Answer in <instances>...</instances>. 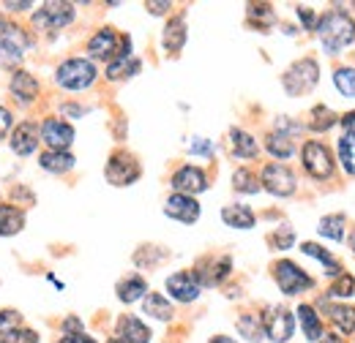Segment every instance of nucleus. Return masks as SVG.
Returning a JSON list of instances; mask_svg holds the SVG:
<instances>
[{
  "label": "nucleus",
  "mask_w": 355,
  "mask_h": 343,
  "mask_svg": "<svg viewBox=\"0 0 355 343\" xmlns=\"http://www.w3.org/2000/svg\"><path fill=\"white\" fill-rule=\"evenodd\" d=\"M317 36L331 55H336L355 41V22L345 11H328L317 19Z\"/></svg>",
  "instance_id": "f257e3e1"
},
{
  "label": "nucleus",
  "mask_w": 355,
  "mask_h": 343,
  "mask_svg": "<svg viewBox=\"0 0 355 343\" xmlns=\"http://www.w3.org/2000/svg\"><path fill=\"white\" fill-rule=\"evenodd\" d=\"M88 55L93 60H118V57H132V39L115 33L112 28H101L90 36Z\"/></svg>",
  "instance_id": "f03ea898"
},
{
  "label": "nucleus",
  "mask_w": 355,
  "mask_h": 343,
  "mask_svg": "<svg viewBox=\"0 0 355 343\" xmlns=\"http://www.w3.org/2000/svg\"><path fill=\"white\" fill-rule=\"evenodd\" d=\"M96 77H98L96 66L85 57H69L55 71V82L66 90H85L96 82Z\"/></svg>",
  "instance_id": "7ed1b4c3"
},
{
  "label": "nucleus",
  "mask_w": 355,
  "mask_h": 343,
  "mask_svg": "<svg viewBox=\"0 0 355 343\" xmlns=\"http://www.w3.org/2000/svg\"><path fill=\"white\" fill-rule=\"evenodd\" d=\"M317 80H320V66L314 57H301L282 74V85L287 95H306L309 90H314Z\"/></svg>",
  "instance_id": "20e7f679"
},
{
  "label": "nucleus",
  "mask_w": 355,
  "mask_h": 343,
  "mask_svg": "<svg viewBox=\"0 0 355 343\" xmlns=\"http://www.w3.org/2000/svg\"><path fill=\"white\" fill-rule=\"evenodd\" d=\"M33 46V39L28 36L25 28L19 25H6V30H0V66L8 68V66H17L25 52Z\"/></svg>",
  "instance_id": "39448f33"
},
{
  "label": "nucleus",
  "mask_w": 355,
  "mask_h": 343,
  "mask_svg": "<svg viewBox=\"0 0 355 343\" xmlns=\"http://www.w3.org/2000/svg\"><path fill=\"white\" fill-rule=\"evenodd\" d=\"M104 174H107V180H110V185L123 188V185H132V183L139 180L142 167H139V161L134 158L132 153H126V150H115V153L110 156L107 167H104Z\"/></svg>",
  "instance_id": "423d86ee"
},
{
  "label": "nucleus",
  "mask_w": 355,
  "mask_h": 343,
  "mask_svg": "<svg viewBox=\"0 0 355 343\" xmlns=\"http://www.w3.org/2000/svg\"><path fill=\"white\" fill-rule=\"evenodd\" d=\"M270 270H273V281L279 284V289L284 295H301V292H306V289L314 286V281L290 259H279Z\"/></svg>",
  "instance_id": "0eeeda50"
},
{
  "label": "nucleus",
  "mask_w": 355,
  "mask_h": 343,
  "mask_svg": "<svg viewBox=\"0 0 355 343\" xmlns=\"http://www.w3.org/2000/svg\"><path fill=\"white\" fill-rule=\"evenodd\" d=\"M74 17H77L74 3H60V0H55V3H44V6L33 14V25H36L39 30H58V28L71 25Z\"/></svg>",
  "instance_id": "6e6552de"
},
{
  "label": "nucleus",
  "mask_w": 355,
  "mask_h": 343,
  "mask_svg": "<svg viewBox=\"0 0 355 343\" xmlns=\"http://www.w3.org/2000/svg\"><path fill=\"white\" fill-rule=\"evenodd\" d=\"M304 169L309 172L314 180H328L334 174V156L322 142L309 139L304 145Z\"/></svg>",
  "instance_id": "1a4fd4ad"
},
{
  "label": "nucleus",
  "mask_w": 355,
  "mask_h": 343,
  "mask_svg": "<svg viewBox=\"0 0 355 343\" xmlns=\"http://www.w3.org/2000/svg\"><path fill=\"white\" fill-rule=\"evenodd\" d=\"M260 183L263 188L270 191L273 196H293L298 183H295V174L290 167L284 164H266L263 167V174H260Z\"/></svg>",
  "instance_id": "9d476101"
},
{
  "label": "nucleus",
  "mask_w": 355,
  "mask_h": 343,
  "mask_svg": "<svg viewBox=\"0 0 355 343\" xmlns=\"http://www.w3.org/2000/svg\"><path fill=\"white\" fill-rule=\"evenodd\" d=\"M263 327H266V335L273 343H287L295 333V319L287 308H268V313L263 316Z\"/></svg>",
  "instance_id": "9b49d317"
},
{
  "label": "nucleus",
  "mask_w": 355,
  "mask_h": 343,
  "mask_svg": "<svg viewBox=\"0 0 355 343\" xmlns=\"http://www.w3.org/2000/svg\"><path fill=\"white\" fill-rule=\"evenodd\" d=\"M167 292H170V297L178 302H194L200 297L202 286H200L194 270H180V272H173V275L167 278Z\"/></svg>",
  "instance_id": "f8f14e48"
},
{
  "label": "nucleus",
  "mask_w": 355,
  "mask_h": 343,
  "mask_svg": "<svg viewBox=\"0 0 355 343\" xmlns=\"http://www.w3.org/2000/svg\"><path fill=\"white\" fill-rule=\"evenodd\" d=\"M39 136L49 150H69V145L74 142V129L60 118H46L39 129Z\"/></svg>",
  "instance_id": "ddd939ff"
},
{
  "label": "nucleus",
  "mask_w": 355,
  "mask_h": 343,
  "mask_svg": "<svg viewBox=\"0 0 355 343\" xmlns=\"http://www.w3.org/2000/svg\"><path fill=\"white\" fill-rule=\"evenodd\" d=\"M230 270H232V259L230 257H205L197 264L194 275H197L200 286H219L230 275Z\"/></svg>",
  "instance_id": "4468645a"
},
{
  "label": "nucleus",
  "mask_w": 355,
  "mask_h": 343,
  "mask_svg": "<svg viewBox=\"0 0 355 343\" xmlns=\"http://www.w3.org/2000/svg\"><path fill=\"white\" fill-rule=\"evenodd\" d=\"M173 188L175 194H186V196H194V194H202L208 188V174L200 169V167H180V169L173 174Z\"/></svg>",
  "instance_id": "2eb2a0df"
},
{
  "label": "nucleus",
  "mask_w": 355,
  "mask_h": 343,
  "mask_svg": "<svg viewBox=\"0 0 355 343\" xmlns=\"http://www.w3.org/2000/svg\"><path fill=\"white\" fill-rule=\"evenodd\" d=\"M39 142H42L39 129H36V123H31V120L19 123L17 129L11 131V136H8V145H11V150H14L17 156H33V153L39 150Z\"/></svg>",
  "instance_id": "dca6fc26"
},
{
  "label": "nucleus",
  "mask_w": 355,
  "mask_h": 343,
  "mask_svg": "<svg viewBox=\"0 0 355 343\" xmlns=\"http://www.w3.org/2000/svg\"><path fill=\"white\" fill-rule=\"evenodd\" d=\"M164 213L170 215L173 221L180 223H194L200 218V205L194 196H186V194H173L167 202H164Z\"/></svg>",
  "instance_id": "f3484780"
},
{
  "label": "nucleus",
  "mask_w": 355,
  "mask_h": 343,
  "mask_svg": "<svg viewBox=\"0 0 355 343\" xmlns=\"http://www.w3.org/2000/svg\"><path fill=\"white\" fill-rule=\"evenodd\" d=\"M115 333H118L121 341H126V343H150V330H148L137 316H132V313H126V316L118 319Z\"/></svg>",
  "instance_id": "a211bd4d"
},
{
  "label": "nucleus",
  "mask_w": 355,
  "mask_h": 343,
  "mask_svg": "<svg viewBox=\"0 0 355 343\" xmlns=\"http://www.w3.org/2000/svg\"><path fill=\"white\" fill-rule=\"evenodd\" d=\"M39 80L28 71H17L11 77V95L19 101V104H28V101H36L39 98Z\"/></svg>",
  "instance_id": "6ab92c4d"
},
{
  "label": "nucleus",
  "mask_w": 355,
  "mask_h": 343,
  "mask_svg": "<svg viewBox=\"0 0 355 343\" xmlns=\"http://www.w3.org/2000/svg\"><path fill=\"white\" fill-rule=\"evenodd\" d=\"M115 292H118V300L129 305V302L142 300V297L148 295V281H145L142 275H126V278L118 281Z\"/></svg>",
  "instance_id": "aec40b11"
},
{
  "label": "nucleus",
  "mask_w": 355,
  "mask_h": 343,
  "mask_svg": "<svg viewBox=\"0 0 355 343\" xmlns=\"http://www.w3.org/2000/svg\"><path fill=\"white\" fill-rule=\"evenodd\" d=\"M230 147L238 158H257L260 156V145L252 133H246L243 129H230Z\"/></svg>",
  "instance_id": "412c9836"
},
{
  "label": "nucleus",
  "mask_w": 355,
  "mask_h": 343,
  "mask_svg": "<svg viewBox=\"0 0 355 343\" xmlns=\"http://www.w3.org/2000/svg\"><path fill=\"white\" fill-rule=\"evenodd\" d=\"M39 164H42V169L44 172L63 174V172L74 169L77 158H74L69 150H44V153H42V158H39Z\"/></svg>",
  "instance_id": "4be33fe9"
},
{
  "label": "nucleus",
  "mask_w": 355,
  "mask_h": 343,
  "mask_svg": "<svg viewBox=\"0 0 355 343\" xmlns=\"http://www.w3.org/2000/svg\"><path fill=\"white\" fill-rule=\"evenodd\" d=\"M162 44H164V49H167L170 55H178V52L183 49V44H186V19H183V17H173V19L167 22Z\"/></svg>",
  "instance_id": "5701e85b"
},
{
  "label": "nucleus",
  "mask_w": 355,
  "mask_h": 343,
  "mask_svg": "<svg viewBox=\"0 0 355 343\" xmlns=\"http://www.w3.org/2000/svg\"><path fill=\"white\" fill-rule=\"evenodd\" d=\"M25 226V213L14 205H0V237H14Z\"/></svg>",
  "instance_id": "b1692460"
},
{
  "label": "nucleus",
  "mask_w": 355,
  "mask_h": 343,
  "mask_svg": "<svg viewBox=\"0 0 355 343\" xmlns=\"http://www.w3.org/2000/svg\"><path fill=\"white\" fill-rule=\"evenodd\" d=\"M142 310H145L150 319H159V322H170L173 313H175L173 305H170V300H167L164 295H159V292H148V295H145Z\"/></svg>",
  "instance_id": "393cba45"
},
{
  "label": "nucleus",
  "mask_w": 355,
  "mask_h": 343,
  "mask_svg": "<svg viewBox=\"0 0 355 343\" xmlns=\"http://www.w3.org/2000/svg\"><path fill=\"white\" fill-rule=\"evenodd\" d=\"M222 221L232 229H252L254 226V213L246 205H227L222 210Z\"/></svg>",
  "instance_id": "a878e982"
},
{
  "label": "nucleus",
  "mask_w": 355,
  "mask_h": 343,
  "mask_svg": "<svg viewBox=\"0 0 355 343\" xmlns=\"http://www.w3.org/2000/svg\"><path fill=\"white\" fill-rule=\"evenodd\" d=\"M235 327H238V333H241L246 341H252V343H260L263 335H266L263 319H260L257 313H241L238 322H235Z\"/></svg>",
  "instance_id": "bb28decb"
},
{
  "label": "nucleus",
  "mask_w": 355,
  "mask_h": 343,
  "mask_svg": "<svg viewBox=\"0 0 355 343\" xmlns=\"http://www.w3.org/2000/svg\"><path fill=\"white\" fill-rule=\"evenodd\" d=\"M298 319H301V324H304V335L309 338V341H320L325 333H322V319L317 316V310H314V305H301L298 308Z\"/></svg>",
  "instance_id": "cd10ccee"
},
{
  "label": "nucleus",
  "mask_w": 355,
  "mask_h": 343,
  "mask_svg": "<svg viewBox=\"0 0 355 343\" xmlns=\"http://www.w3.org/2000/svg\"><path fill=\"white\" fill-rule=\"evenodd\" d=\"M139 68H142V63H139L137 57H118V60H112V63L107 66V80H110V82L129 80L134 74H139Z\"/></svg>",
  "instance_id": "c85d7f7f"
},
{
  "label": "nucleus",
  "mask_w": 355,
  "mask_h": 343,
  "mask_svg": "<svg viewBox=\"0 0 355 343\" xmlns=\"http://www.w3.org/2000/svg\"><path fill=\"white\" fill-rule=\"evenodd\" d=\"M266 150L273 156V158H290L293 153H295V145H293V139L287 136V133H279V131H270L266 136Z\"/></svg>",
  "instance_id": "c756f323"
},
{
  "label": "nucleus",
  "mask_w": 355,
  "mask_h": 343,
  "mask_svg": "<svg viewBox=\"0 0 355 343\" xmlns=\"http://www.w3.org/2000/svg\"><path fill=\"white\" fill-rule=\"evenodd\" d=\"M328 316L336 324L339 333L350 335L355 330V308L353 305H328Z\"/></svg>",
  "instance_id": "7c9ffc66"
},
{
  "label": "nucleus",
  "mask_w": 355,
  "mask_h": 343,
  "mask_svg": "<svg viewBox=\"0 0 355 343\" xmlns=\"http://www.w3.org/2000/svg\"><path fill=\"white\" fill-rule=\"evenodd\" d=\"M317 232H320V237H331V240H345V215L334 213V215H325L322 221H320V226H317Z\"/></svg>",
  "instance_id": "2f4dec72"
},
{
  "label": "nucleus",
  "mask_w": 355,
  "mask_h": 343,
  "mask_svg": "<svg viewBox=\"0 0 355 343\" xmlns=\"http://www.w3.org/2000/svg\"><path fill=\"white\" fill-rule=\"evenodd\" d=\"M309 118H311V120H309V129L317 131V133H320V131L334 129V126L339 123V115H336V112H331V109H328V106H322V104L311 109Z\"/></svg>",
  "instance_id": "473e14b6"
},
{
  "label": "nucleus",
  "mask_w": 355,
  "mask_h": 343,
  "mask_svg": "<svg viewBox=\"0 0 355 343\" xmlns=\"http://www.w3.org/2000/svg\"><path fill=\"white\" fill-rule=\"evenodd\" d=\"M170 257L164 248H159V245H142L137 254H134V261L139 264V267H145V270H153L156 264H162L164 259Z\"/></svg>",
  "instance_id": "72a5a7b5"
},
{
  "label": "nucleus",
  "mask_w": 355,
  "mask_h": 343,
  "mask_svg": "<svg viewBox=\"0 0 355 343\" xmlns=\"http://www.w3.org/2000/svg\"><path fill=\"white\" fill-rule=\"evenodd\" d=\"M339 161L347 174H355V133H342L339 139Z\"/></svg>",
  "instance_id": "f704fd0d"
},
{
  "label": "nucleus",
  "mask_w": 355,
  "mask_h": 343,
  "mask_svg": "<svg viewBox=\"0 0 355 343\" xmlns=\"http://www.w3.org/2000/svg\"><path fill=\"white\" fill-rule=\"evenodd\" d=\"M246 17L252 25L257 28H268L273 22V6L270 3H249L246 6Z\"/></svg>",
  "instance_id": "c9c22d12"
},
{
  "label": "nucleus",
  "mask_w": 355,
  "mask_h": 343,
  "mask_svg": "<svg viewBox=\"0 0 355 343\" xmlns=\"http://www.w3.org/2000/svg\"><path fill=\"white\" fill-rule=\"evenodd\" d=\"M301 251H304L306 257H314V259H320V261H325V264H328V275H342V264L331 257L325 248H320V245H314V243H304Z\"/></svg>",
  "instance_id": "e433bc0d"
},
{
  "label": "nucleus",
  "mask_w": 355,
  "mask_h": 343,
  "mask_svg": "<svg viewBox=\"0 0 355 343\" xmlns=\"http://www.w3.org/2000/svg\"><path fill=\"white\" fill-rule=\"evenodd\" d=\"M232 188L238 194H257L260 191V183H257V177L249 169H235V174H232Z\"/></svg>",
  "instance_id": "4c0bfd02"
},
{
  "label": "nucleus",
  "mask_w": 355,
  "mask_h": 343,
  "mask_svg": "<svg viewBox=\"0 0 355 343\" xmlns=\"http://www.w3.org/2000/svg\"><path fill=\"white\" fill-rule=\"evenodd\" d=\"M334 82L339 87V93H345V95H355V68L350 66H345V68H336V74H334Z\"/></svg>",
  "instance_id": "58836bf2"
},
{
  "label": "nucleus",
  "mask_w": 355,
  "mask_h": 343,
  "mask_svg": "<svg viewBox=\"0 0 355 343\" xmlns=\"http://www.w3.org/2000/svg\"><path fill=\"white\" fill-rule=\"evenodd\" d=\"M350 295H355V278L347 272L336 275V284L328 289V297H350Z\"/></svg>",
  "instance_id": "ea45409f"
},
{
  "label": "nucleus",
  "mask_w": 355,
  "mask_h": 343,
  "mask_svg": "<svg viewBox=\"0 0 355 343\" xmlns=\"http://www.w3.org/2000/svg\"><path fill=\"white\" fill-rule=\"evenodd\" d=\"M0 343H39V333L28 327H17L6 335H0Z\"/></svg>",
  "instance_id": "a19ab883"
},
{
  "label": "nucleus",
  "mask_w": 355,
  "mask_h": 343,
  "mask_svg": "<svg viewBox=\"0 0 355 343\" xmlns=\"http://www.w3.org/2000/svg\"><path fill=\"white\" fill-rule=\"evenodd\" d=\"M268 243L273 245V248H279V251H284V248H290L293 243H295V234H293V229H279V232H273V234H268Z\"/></svg>",
  "instance_id": "79ce46f5"
},
{
  "label": "nucleus",
  "mask_w": 355,
  "mask_h": 343,
  "mask_svg": "<svg viewBox=\"0 0 355 343\" xmlns=\"http://www.w3.org/2000/svg\"><path fill=\"white\" fill-rule=\"evenodd\" d=\"M19 322H22V316H19L17 310H0V335H6V333H11V330H17V327H19Z\"/></svg>",
  "instance_id": "37998d69"
},
{
  "label": "nucleus",
  "mask_w": 355,
  "mask_h": 343,
  "mask_svg": "<svg viewBox=\"0 0 355 343\" xmlns=\"http://www.w3.org/2000/svg\"><path fill=\"white\" fill-rule=\"evenodd\" d=\"M11 126H14V115H11L6 106H0V139H6V136H8Z\"/></svg>",
  "instance_id": "c03bdc74"
},
{
  "label": "nucleus",
  "mask_w": 355,
  "mask_h": 343,
  "mask_svg": "<svg viewBox=\"0 0 355 343\" xmlns=\"http://www.w3.org/2000/svg\"><path fill=\"white\" fill-rule=\"evenodd\" d=\"M80 333H83V322L77 316L63 319V335H80Z\"/></svg>",
  "instance_id": "a18cd8bd"
},
{
  "label": "nucleus",
  "mask_w": 355,
  "mask_h": 343,
  "mask_svg": "<svg viewBox=\"0 0 355 343\" xmlns=\"http://www.w3.org/2000/svg\"><path fill=\"white\" fill-rule=\"evenodd\" d=\"M145 8H148V11L153 14V17H159V14H167V11L173 8V3H170V0H164V3H156V0H148V3H145Z\"/></svg>",
  "instance_id": "49530a36"
},
{
  "label": "nucleus",
  "mask_w": 355,
  "mask_h": 343,
  "mask_svg": "<svg viewBox=\"0 0 355 343\" xmlns=\"http://www.w3.org/2000/svg\"><path fill=\"white\" fill-rule=\"evenodd\" d=\"M339 123H342L345 133H355V112H345V115H339Z\"/></svg>",
  "instance_id": "de8ad7c7"
},
{
  "label": "nucleus",
  "mask_w": 355,
  "mask_h": 343,
  "mask_svg": "<svg viewBox=\"0 0 355 343\" xmlns=\"http://www.w3.org/2000/svg\"><path fill=\"white\" fill-rule=\"evenodd\" d=\"M298 17L304 19V25H306L309 30H311V28H317V22H314V14H311L306 6H298Z\"/></svg>",
  "instance_id": "09e8293b"
},
{
  "label": "nucleus",
  "mask_w": 355,
  "mask_h": 343,
  "mask_svg": "<svg viewBox=\"0 0 355 343\" xmlns=\"http://www.w3.org/2000/svg\"><path fill=\"white\" fill-rule=\"evenodd\" d=\"M58 343H98V341H93L90 335H85V333H80V335H63Z\"/></svg>",
  "instance_id": "8fccbe9b"
},
{
  "label": "nucleus",
  "mask_w": 355,
  "mask_h": 343,
  "mask_svg": "<svg viewBox=\"0 0 355 343\" xmlns=\"http://www.w3.org/2000/svg\"><path fill=\"white\" fill-rule=\"evenodd\" d=\"M25 8H31V3H28V0H19V3H3V11H6V14H8V11H14V14H17V11H25Z\"/></svg>",
  "instance_id": "3c124183"
},
{
  "label": "nucleus",
  "mask_w": 355,
  "mask_h": 343,
  "mask_svg": "<svg viewBox=\"0 0 355 343\" xmlns=\"http://www.w3.org/2000/svg\"><path fill=\"white\" fill-rule=\"evenodd\" d=\"M208 150H211L208 142H197V145H191V153H208Z\"/></svg>",
  "instance_id": "603ef678"
},
{
  "label": "nucleus",
  "mask_w": 355,
  "mask_h": 343,
  "mask_svg": "<svg viewBox=\"0 0 355 343\" xmlns=\"http://www.w3.org/2000/svg\"><path fill=\"white\" fill-rule=\"evenodd\" d=\"M317 343H345V338L342 335H322Z\"/></svg>",
  "instance_id": "864d4df0"
},
{
  "label": "nucleus",
  "mask_w": 355,
  "mask_h": 343,
  "mask_svg": "<svg viewBox=\"0 0 355 343\" xmlns=\"http://www.w3.org/2000/svg\"><path fill=\"white\" fill-rule=\"evenodd\" d=\"M208 343H235V341H232V338H227V335H214Z\"/></svg>",
  "instance_id": "5fc2aeb1"
},
{
  "label": "nucleus",
  "mask_w": 355,
  "mask_h": 343,
  "mask_svg": "<svg viewBox=\"0 0 355 343\" xmlns=\"http://www.w3.org/2000/svg\"><path fill=\"white\" fill-rule=\"evenodd\" d=\"M350 248H353V251H355V232H353V234H350Z\"/></svg>",
  "instance_id": "6e6d98bb"
},
{
  "label": "nucleus",
  "mask_w": 355,
  "mask_h": 343,
  "mask_svg": "<svg viewBox=\"0 0 355 343\" xmlns=\"http://www.w3.org/2000/svg\"><path fill=\"white\" fill-rule=\"evenodd\" d=\"M110 343H126V341H121V338H112Z\"/></svg>",
  "instance_id": "4d7b16f0"
}]
</instances>
